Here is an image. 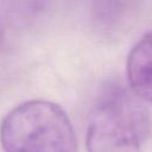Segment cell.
<instances>
[{
	"instance_id": "cell-3",
	"label": "cell",
	"mask_w": 152,
	"mask_h": 152,
	"mask_svg": "<svg viewBox=\"0 0 152 152\" xmlns=\"http://www.w3.org/2000/svg\"><path fill=\"white\" fill-rule=\"evenodd\" d=\"M126 75L132 93L141 101L152 102V28L131 49Z\"/></svg>"
},
{
	"instance_id": "cell-2",
	"label": "cell",
	"mask_w": 152,
	"mask_h": 152,
	"mask_svg": "<svg viewBox=\"0 0 152 152\" xmlns=\"http://www.w3.org/2000/svg\"><path fill=\"white\" fill-rule=\"evenodd\" d=\"M4 152H77L65 110L48 100H30L11 109L0 125Z\"/></svg>"
},
{
	"instance_id": "cell-1",
	"label": "cell",
	"mask_w": 152,
	"mask_h": 152,
	"mask_svg": "<svg viewBox=\"0 0 152 152\" xmlns=\"http://www.w3.org/2000/svg\"><path fill=\"white\" fill-rule=\"evenodd\" d=\"M151 127L150 112L142 101L125 88L110 87L90 110L88 152H141Z\"/></svg>"
},
{
	"instance_id": "cell-4",
	"label": "cell",
	"mask_w": 152,
	"mask_h": 152,
	"mask_svg": "<svg viewBox=\"0 0 152 152\" xmlns=\"http://www.w3.org/2000/svg\"><path fill=\"white\" fill-rule=\"evenodd\" d=\"M125 4L122 2H96L93 10L94 19L101 25L113 24L122 13Z\"/></svg>"
}]
</instances>
